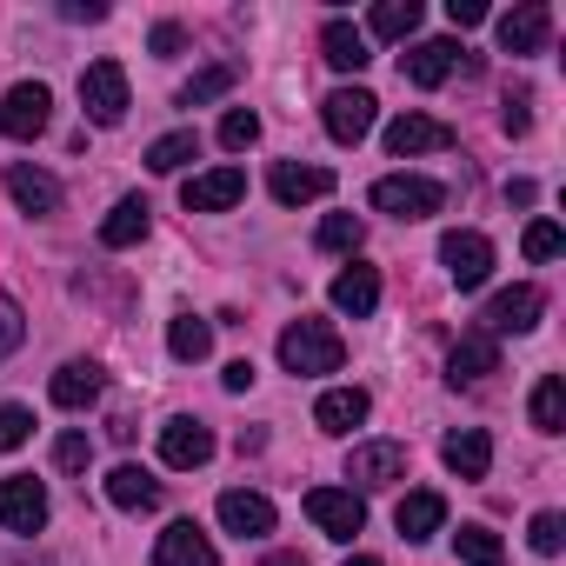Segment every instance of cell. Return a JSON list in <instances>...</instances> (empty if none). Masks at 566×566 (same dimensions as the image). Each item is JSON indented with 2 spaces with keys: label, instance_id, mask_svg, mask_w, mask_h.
I'll return each mask as SVG.
<instances>
[{
  "label": "cell",
  "instance_id": "obj_1",
  "mask_svg": "<svg viewBox=\"0 0 566 566\" xmlns=\"http://www.w3.org/2000/svg\"><path fill=\"white\" fill-rule=\"evenodd\" d=\"M280 367L314 380V374H340L347 367V340L327 327V321H294L287 334H280Z\"/></svg>",
  "mask_w": 566,
  "mask_h": 566
},
{
  "label": "cell",
  "instance_id": "obj_2",
  "mask_svg": "<svg viewBox=\"0 0 566 566\" xmlns=\"http://www.w3.org/2000/svg\"><path fill=\"white\" fill-rule=\"evenodd\" d=\"M440 200H447V187L427 174H380L374 180V213H394V220H427V213H440Z\"/></svg>",
  "mask_w": 566,
  "mask_h": 566
},
{
  "label": "cell",
  "instance_id": "obj_3",
  "mask_svg": "<svg viewBox=\"0 0 566 566\" xmlns=\"http://www.w3.org/2000/svg\"><path fill=\"white\" fill-rule=\"evenodd\" d=\"M81 107H87V120L94 127H120L127 120V67L120 61H94L87 74H81Z\"/></svg>",
  "mask_w": 566,
  "mask_h": 566
},
{
  "label": "cell",
  "instance_id": "obj_4",
  "mask_svg": "<svg viewBox=\"0 0 566 566\" xmlns=\"http://www.w3.org/2000/svg\"><path fill=\"white\" fill-rule=\"evenodd\" d=\"M440 266L453 273L460 294H473V287H486V273H493V240L473 233V227H453V233L440 240Z\"/></svg>",
  "mask_w": 566,
  "mask_h": 566
},
{
  "label": "cell",
  "instance_id": "obj_5",
  "mask_svg": "<svg viewBox=\"0 0 566 566\" xmlns=\"http://www.w3.org/2000/svg\"><path fill=\"white\" fill-rule=\"evenodd\" d=\"M48 114H54V94L41 81H21V87L0 94V134H8V140H41Z\"/></svg>",
  "mask_w": 566,
  "mask_h": 566
},
{
  "label": "cell",
  "instance_id": "obj_6",
  "mask_svg": "<svg viewBox=\"0 0 566 566\" xmlns=\"http://www.w3.org/2000/svg\"><path fill=\"white\" fill-rule=\"evenodd\" d=\"M307 520L327 533V539H354L367 526V500L354 486H314L307 493Z\"/></svg>",
  "mask_w": 566,
  "mask_h": 566
},
{
  "label": "cell",
  "instance_id": "obj_7",
  "mask_svg": "<svg viewBox=\"0 0 566 566\" xmlns=\"http://www.w3.org/2000/svg\"><path fill=\"white\" fill-rule=\"evenodd\" d=\"M374 107H380V101H374L367 87H340V94L321 101V120H327V134H334L340 147H360V140L374 134Z\"/></svg>",
  "mask_w": 566,
  "mask_h": 566
},
{
  "label": "cell",
  "instance_id": "obj_8",
  "mask_svg": "<svg viewBox=\"0 0 566 566\" xmlns=\"http://www.w3.org/2000/svg\"><path fill=\"white\" fill-rule=\"evenodd\" d=\"M539 314H546V294H539V287H506V294L486 301V314H480L486 327H480V334H486V340H500V334H533Z\"/></svg>",
  "mask_w": 566,
  "mask_h": 566
},
{
  "label": "cell",
  "instance_id": "obj_9",
  "mask_svg": "<svg viewBox=\"0 0 566 566\" xmlns=\"http://www.w3.org/2000/svg\"><path fill=\"white\" fill-rule=\"evenodd\" d=\"M0 526H8V533H41L48 526V486L34 473L0 480Z\"/></svg>",
  "mask_w": 566,
  "mask_h": 566
},
{
  "label": "cell",
  "instance_id": "obj_10",
  "mask_svg": "<svg viewBox=\"0 0 566 566\" xmlns=\"http://www.w3.org/2000/svg\"><path fill=\"white\" fill-rule=\"evenodd\" d=\"M160 460L180 467V473H187V467H207V460H213V427L193 420V413H174V420L160 427Z\"/></svg>",
  "mask_w": 566,
  "mask_h": 566
},
{
  "label": "cell",
  "instance_id": "obj_11",
  "mask_svg": "<svg viewBox=\"0 0 566 566\" xmlns=\"http://www.w3.org/2000/svg\"><path fill=\"white\" fill-rule=\"evenodd\" d=\"M347 480L354 486H394V480H407V447L400 440H360L347 453Z\"/></svg>",
  "mask_w": 566,
  "mask_h": 566
},
{
  "label": "cell",
  "instance_id": "obj_12",
  "mask_svg": "<svg viewBox=\"0 0 566 566\" xmlns=\"http://www.w3.org/2000/svg\"><path fill=\"white\" fill-rule=\"evenodd\" d=\"M447 147H453V127H447V120H433V114H400V120L387 127V154H394V160L447 154Z\"/></svg>",
  "mask_w": 566,
  "mask_h": 566
},
{
  "label": "cell",
  "instance_id": "obj_13",
  "mask_svg": "<svg viewBox=\"0 0 566 566\" xmlns=\"http://www.w3.org/2000/svg\"><path fill=\"white\" fill-rule=\"evenodd\" d=\"M180 200H187V213H227V207H240V200H247V174H240V167L193 174V180L180 187Z\"/></svg>",
  "mask_w": 566,
  "mask_h": 566
},
{
  "label": "cell",
  "instance_id": "obj_14",
  "mask_svg": "<svg viewBox=\"0 0 566 566\" xmlns=\"http://www.w3.org/2000/svg\"><path fill=\"white\" fill-rule=\"evenodd\" d=\"M553 34V8L546 0H520L513 14H500V54H539Z\"/></svg>",
  "mask_w": 566,
  "mask_h": 566
},
{
  "label": "cell",
  "instance_id": "obj_15",
  "mask_svg": "<svg viewBox=\"0 0 566 566\" xmlns=\"http://www.w3.org/2000/svg\"><path fill=\"white\" fill-rule=\"evenodd\" d=\"M8 193H14V207L21 213H34V220H48V213H61V180L48 174V167H28V160H14L8 167Z\"/></svg>",
  "mask_w": 566,
  "mask_h": 566
},
{
  "label": "cell",
  "instance_id": "obj_16",
  "mask_svg": "<svg viewBox=\"0 0 566 566\" xmlns=\"http://www.w3.org/2000/svg\"><path fill=\"white\" fill-rule=\"evenodd\" d=\"M266 187H273L280 207H307V200H327V193H334V174H327V167H301V160H280V167L266 174Z\"/></svg>",
  "mask_w": 566,
  "mask_h": 566
},
{
  "label": "cell",
  "instance_id": "obj_17",
  "mask_svg": "<svg viewBox=\"0 0 566 566\" xmlns=\"http://www.w3.org/2000/svg\"><path fill=\"white\" fill-rule=\"evenodd\" d=\"M486 374H500V340L486 334H460L447 354V387H480Z\"/></svg>",
  "mask_w": 566,
  "mask_h": 566
},
{
  "label": "cell",
  "instance_id": "obj_18",
  "mask_svg": "<svg viewBox=\"0 0 566 566\" xmlns=\"http://www.w3.org/2000/svg\"><path fill=\"white\" fill-rule=\"evenodd\" d=\"M154 566H220L213 539L193 526V520H174L160 539H154Z\"/></svg>",
  "mask_w": 566,
  "mask_h": 566
},
{
  "label": "cell",
  "instance_id": "obj_19",
  "mask_svg": "<svg viewBox=\"0 0 566 566\" xmlns=\"http://www.w3.org/2000/svg\"><path fill=\"white\" fill-rule=\"evenodd\" d=\"M220 526L240 533V539H260V533H273V500L247 493V486H227L220 493Z\"/></svg>",
  "mask_w": 566,
  "mask_h": 566
},
{
  "label": "cell",
  "instance_id": "obj_20",
  "mask_svg": "<svg viewBox=\"0 0 566 566\" xmlns=\"http://www.w3.org/2000/svg\"><path fill=\"white\" fill-rule=\"evenodd\" d=\"M48 394H54V407H67V413H81V407H94L101 394H107V374L94 367V360H67L54 380H48Z\"/></svg>",
  "mask_w": 566,
  "mask_h": 566
},
{
  "label": "cell",
  "instance_id": "obj_21",
  "mask_svg": "<svg viewBox=\"0 0 566 566\" xmlns=\"http://www.w3.org/2000/svg\"><path fill=\"white\" fill-rule=\"evenodd\" d=\"M334 307H340V314H354V321H367V314L380 307V273H374V266H360V260H354V266H340V273H334Z\"/></svg>",
  "mask_w": 566,
  "mask_h": 566
},
{
  "label": "cell",
  "instance_id": "obj_22",
  "mask_svg": "<svg viewBox=\"0 0 566 566\" xmlns=\"http://www.w3.org/2000/svg\"><path fill=\"white\" fill-rule=\"evenodd\" d=\"M321 54H327V67H334V74H360V67L374 61L367 34H360L354 21H327V28H321Z\"/></svg>",
  "mask_w": 566,
  "mask_h": 566
},
{
  "label": "cell",
  "instance_id": "obj_23",
  "mask_svg": "<svg viewBox=\"0 0 566 566\" xmlns=\"http://www.w3.org/2000/svg\"><path fill=\"white\" fill-rule=\"evenodd\" d=\"M453 67H460V48H453V41H420V48L400 54V74H407L413 87H440Z\"/></svg>",
  "mask_w": 566,
  "mask_h": 566
},
{
  "label": "cell",
  "instance_id": "obj_24",
  "mask_svg": "<svg viewBox=\"0 0 566 566\" xmlns=\"http://www.w3.org/2000/svg\"><path fill=\"white\" fill-rule=\"evenodd\" d=\"M147 227H154V207L140 200V193H127V200H114V213L101 220V247H140L147 240Z\"/></svg>",
  "mask_w": 566,
  "mask_h": 566
},
{
  "label": "cell",
  "instance_id": "obj_25",
  "mask_svg": "<svg viewBox=\"0 0 566 566\" xmlns=\"http://www.w3.org/2000/svg\"><path fill=\"white\" fill-rule=\"evenodd\" d=\"M367 413H374V400H367L360 387H327V394L314 400V420H321V433H354Z\"/></svg>",
  "mask_w": 566,
  "mask_h": 566
},
{
  "label": "cell",
  "instance_id": "obj_26",
  "mask_svg": "<svg viewBox=\"0 0 566 566\" xmlns=\"http://www.w3.org/2000/svg\"><path fill=\"white\" fill-rule=\"evenodd\" d=\"M440 460H447V473H460V480H486V467H493V440H486L480 427H460V433H447Z\"/></svg>",
  "mask_w": 566,
  "mask_h": 566
},
{
  "label": "cell",
  "instance_id": "obj_27",
  "mask_svg": "<svg viewBox=\"0 0 566 566\" xmlns=\"http://www.w3.org/2000/svg\"><path fill=\"white\" fill-rule=\"evenodd\" d=\"M394 526H400V539H413V546H420V539H433V533L447 526V500L420 486V493H407V500L394 506Z\"/></svg>",
  "mask_w": 566,
  "mask_h": 566
},
{
  "label": "cell",
  "instance_id": "obj_28",
  "mask_svg": "<svg viewBox=\"0 0 566 566\" xmlns=\"http://www.w3.org/2000/svg\"><path fill=\"white\" fill-rule=\"evenodd\" d=\"M107 500H114L120 513H147V506L160 500V480H154L147 467H114V473H107Z\"/></svg>",
  "mask_w": 566,
  "mask_h": 566
},
{
  "label": "cell",
  "instance_id": "obj_29",
  "mask_svg": "<svg viewBox=\"0 0 566 566\" xmlns=\"http://www.w3.org/2000/svg\"><path fill=\"white\" fill-rule=\"evenodd\" d=\"M167 354L174 360H207L213 354V321H200V314H174V327H167Z\"/></svg>",
  "mask_w": 566,
  "mask_h": 566
},
{
  "label": "cell",
  "instance_id": "obj_30",
  "mask_svg": "<svg viewBox=\"0 0 566 566\" xmlns=\"http://www.w3.org/2000/svg\"><path fill=\"white\" fill-rule=\"evenodd\" d=\"M413 28H420V0H380L360 34H374V41H407Z\"/></svg>",
  "mask_w": 566,
  "mask_h": 566
},
{
  "label": "cell",
  "instance_id": "obj_31",
  "mask_svg": "<svg viewBox=\"0 0 566 566\" xmlns=\"http://www.w3.org/2000/svg\"><path fill=\"white\" fill-rule=\"evenodd\" d=\"M526 413H533V427H539V433H566V380H559V374H546V380L533 387Z\"/></svg>",
  "mask_w": 566,
  "mask_h": 566
},
{
  "label": "cell",
  "instance_id": "obj_32",
  "mask_svg": "<svg viewBox=\"0 0 566 566\" xmlns=\"http://www.w3.org/2000/svg\"><path fill=\"white\" fill-rule=\"evenodd\" d=\"M233 81H240V67H233V61H220V67H200V74L180 87V107H207V101H227V94H233Z\"/></svg>",
  "mask_w": 566,
  "mask_h": 566
},
{
  "label": "cell",
  "instance_id": "obj_33",
  "mask_svg": "<svg viewBox=\"0 0 566 566\" xmlns=\"http://www.w3.org/2000/svg\"><path fill=\"white\" fill-rule=\"evenodd\" d=\"M187 160H200V134H193V127H180V134H160V140L147 147V167H154V174H180Z\"/></svg>",
  "mask_w": 566,
  "mask_h": 566
},
{
  "label": "cell",
  "instance_id": "obj_34",
  "mask_svg": "<svg viewBox=\"0 0 566 566\" xmlns=\"http://www.w3.org/2000/svg\"><path fill=\"white\" fill-rule=\"evenodd\" d=\"M360 240H367V220L360 213H327L321 220V247L327 253H360Z\"/></svg>",
  "mask_w": 566,
  "mask_h": 566
},
{
  "label": "cell",
  "instance_id": "obj_35",
  "mask_svg": "<svg viewBox=\"0 0 566 566\" xmlns=\"http://www.w3.org/2000/svg\"><path fill=\"white\" fill-rule=\"evenodd\" d=\"M253 140H260V114H253V107H227V114H220V147H227V154H247Z\"/></svg>",
  "mask_w": 566,
  "mask_h": 566
},
{
  "label": "cell",
  "instance_id": "obj_36",
  "mask_svg": "<svg viewBox=\"0 0 566 566\" xmlns=\"http://www.w3.org/2000/svg\"><path fill=\"white\" fill-rule=\"evenodd\" d=\"M453 546H460L467 566H500V533H486V526H460Z\"/></svg>",
  "mask_w": 566,
  "mask_h": 566
},
{
  "label": "cell",
  "instance_id": "obj_37",
  "mask_svg": "<svg viewBox=\"0 0 566 566\" xmlns=\"http://www.w3.org/2000/svg\"><path fill=\"white\" fill-rule=\"evenodd\" d=\"M526 546L553 559V553L566 546V513H533V526H526Z\"/></svg>",
  "mask_w": 566,
  "mask_h": 566
},
{
  "label": "cell",
  "instance_id": "obj_38",
  "mask_svg": "<svg viewBox=\"0 0 566 566\" xmlns=\"http://www.w3.org/2000/svg\"><path fill=\"white\" fill-rule=\"evenodd\" d=\"M21 340H28V314H21V301L8 287H0V360H8Z\"/></svg>",
  "mask_w": 566,
  "mask_h": 566
},
{
  "label": "cell",
  "instance_id": "obj_39",
  "mask_svg": "<svg viewBox=\"0 0 566 566\" xmlns=\"http://www.w3.org/2000/svg\"><path fill=\"white\" fill-rule=\"evenodd\" d=\"M520 247H526V260H553V253L566 247V233H559V220H533Z\"/></svg>",
  "mask_w": 566,
  "mask_h": 566
},
{
  "label": "cell",
  "instance_id": "obj_40",
  "mask_svg": "<svg viewBox=\"0 0 566 566\" xmlns=\"http://www.w3.org/2000/svg\"><path fill=\"white\" fill-rule=\"evenodd\" d=\"M87 460H94V440L87 433H61L54 440V467L61 473H87Z\"/></svg>",
  "mask_w": 566,
  "mask_h": 566
},
{
  "label": "cell",
  "instance_id": "obj_41",
  "mask_svg": "<svg viewBox=\"0 0 566 566\" xmlns=\"http://www.w3.org/2000/svg\"><path fill=\"white\" fill-rule=\"evenodd\" d=\"M28 433H34V413L28 407H0V453L28 447Z\"/></svg>",
  "mask_w": 566,
  "mask_h": 566
},
{
  "label": "cell",
  "instance_id": "obj_42",
  "mask_svg": "<svg viewBox=\"0 0 566 566\" xmlns=\"http://www.w3.org/2000/svg\"><path fill=\"white\" fill-rule=\"evenodd\" d=\"M447 21L453 28H480L486 21V0H447Z\"/></svg>",
  "mask_w": 566,
  "mask_h": 566
},
{
  "label": "cell",
  "instance_id": "obj_43",
  "mask_svg": "<svg viewBox=\"0 0 566 566\" xmlns=\"http://www.w3.org/2000/svg\"><path fill=\"white\" fill-rule=\"evenodd\" d=\"M147 48H154V54H160V61H174V54H180V48H187V34H180V28H174V21H160V28H154V41H147Z\"/></svg>",
  "mask_w": 566,
  "mask_h": 566
},
{
  "label": "cell",
  "instance_id": "obj_44",
  "mask_svg": "<svg viewBox=\"0 0 566 566\" xmlns=\"http://www.w3.org/2000/svg\"><path fill=\"white\" fill-rule=\"evenodd\" d=\"M220 387H227V394H247V387H253V360H227V367H220Z\"/></svg>",
  "mask_w": 566,
  "mask_h": 566
},
{
  "label": "cell",
  "instance_id": "obj_45",
  "mask_svg": "<svg viewBox=\"0 0 566 566\" xmlns=\"http://www.w3.org/2000/svg\"><path fill=\"white\" fill-rule=\"evenodd\" d=\"M67 21H107V0H67Z\"/></svg>",
  "mask_w": 566,
  "mask_h": 566
},
{
  "label": "cell",
  "instance_id": "obj_46",
  "mask_svg": "<svg viewBox=\"0 0 566 566\" xmlns=\"http://www.w3.org/2000/svg\"><path fill=\"white\" fill-rule=\"evenodd\" d=\"M533 127V114H526V101H506V134H526Z\"/></svg>",
  "mask_w": 566,
  "mask_h": 566
},
{
  "label": "cell",
  "instance_id": "obj_47",
  "mask_svg": "<svg viewBox=\"0 0 566 566\" xmlns=\"http://www.w3.org/2000/svg\"><path fill=\"white\" fill-rule=\"evenodd\" d=\"M260 566H307V559H301V553H266Z\"/></svg>",
  "mask_w": 566,
  "mask_h": 566
},
{
  "label": "cell",
  "instance_id": "obj_48",
  "mask_svg": "<svg viewBox=\"0 0 566 566\" xmlns=\"http://www.w3.org/2000/svg\"><path fill=\"white\" fill-rule=\"evenodd\" d=\"M347 566H380V559H374V553H354V559H347Z\"/></svg>",
  "mask_w": 566,
  "mask_h": 566
}]
</instances>
